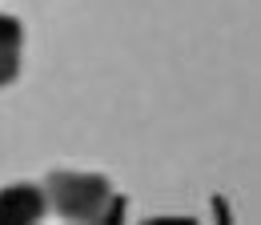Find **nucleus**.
<instances>
[{"label": "nucleus", "instance_id": "2", "mask_svg": "<svg viewBox=\"0 0 261 225\" xmlns=\"http://www.w3.org/2000/svg\"><path fill=\"white\" fill-rule=\"evenodd\" d=\"M48 209V197H44V185H8L0 189V225H24V221H40Z\"/></svg>", "mask_w": 261, "mask_h": 225}, {"label": "nucleus", "instance_id": "1", "mask_svg": "<svg viewBox=\"0 0 261 225\" xmlns=\"http://www.w3.org/2000/svg\"><path fill=\"white\" fill-rule=\"evenodd\" d=\"M44 197L53 201V209L72 221H113L125 209V197H117L109 177L100 173H72L57 169L44 181Z\"/></svg>", "mask_w": 261, "mask_h": 225}, {"label": "nucleus", "instance_id": "4", "mask_svg": "<svg viewBox=\"0 0 261 225\" xmlns=\"http://www.w3.org/2000/svg\"><path fill=\"white\" fill-rule=\"evenodd\" d=\"M20 72V48H0V85H12Z\"/></svg>", "mask_w": 261, "mask_h": 225}, {"label": "nucleus", "instance_id": "3", "mask_svg": "<svg viewBox=\"0 0 261 225\" xmlns=\"http://www.w3.org/2000/svg\"><path fill=\"white\" fill-rule=\"evenodd\" d=\"M20 40H24L20 20L8 16V12H0V48H20Z\"/></svg>", "mask_w": 261, "mask_h": 225}]
</instances>
